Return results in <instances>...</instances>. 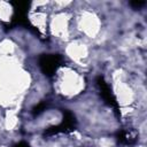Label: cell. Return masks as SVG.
<instances>
[{
  "label": "cell",
  "mask_w": 147,
  "mask_h": 147,
  "mask_svg": "<svg viewBox=\"0 0 147 147\" xmlns=\"http://www.w3.org/2000/svg\"><path fill=\"white\" fill-rule=\"evenodd\" d=\"M53 91L59 96L65 100H72L85 91L86 79L80 69L72 64L60 67L53 78Z\"/></svg>",
  "instance_id": "1"
},
{
  "label": "cell",
  "mask_w": 147,
  "mask_h": 147,
  "mask_svg": "<svg viewBox=\"0 0 147 147\" xmlns=\"http://www.w3.org/2000/svg\"><path fill=\"white\" fill-rule=\"evenodd\" d=\"M63 52L71 64L77 67L78 69L88 67L92 57V48L88 45V41L75 37L64 44Z\"/></svg>",
  "instance_id": "4"
},
{
  "label": "cell",
  "mask_w": 147,
  "mask_h": 147,
  "mask_svg": "<svg viewBox=\"0 0 147 147\" xmlns=\"http://www.w3.org/2000/svg\"><path fill=\"white\" fill-rule=\"evenodd\" d=\"M72 18L74 10H71V8L52 10L49 14L47 33L60 42H68L75 38Z\"/></svg>",
  "instance_id": "3"
},
{
  "label": "cell",
  "mask_w": 147,
  "mask_h": 147,
  "mask_svg": "<svg viewBox=\"0 0 147 147\" xmlns=\"http://www.w3.org/2000/svg\"><path fill=\"white\" fill-rule=\"evenodd\" d=\"M14 9L10 3L0 1V22H9L13 17Z\"/></svg>",
  "instance_id": "5"
},
{
  "label": "cell",
  "mask_w": 147,
  "mask_h": 147,
  "mask_svg": "<svg viewBox=\"0 0 147 147\" xmlns=\"http://www.w3.org/2000/svg\"><path fill=\"white\" fill-rule=\"evenodd\" d=\"M72 24L75 37L82 38L86 41L95 40L102 34V17L94 8L83 7V9L74 11Z\"/></svg>",
  "instance_id": "2"
}]
</instances>
